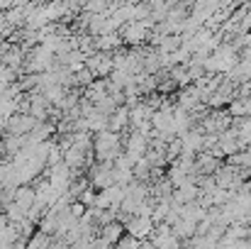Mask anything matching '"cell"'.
Listing matches in <instances>:
<instances>
[{"label": "cell", "instance_id": "cell-5", "mask_svg": "<svg viewBox=\"0 0 251 249\" xmlns=\"http://www.w3.org/2000/svg\"><path fill=\"white\" fill-rule=\"evenodd\" d=\"M98 230H100V237H102L107 245H117L120 237H122V232H127L125 225H122V220H117V218L110 220V222H105V225H100Z\"/></svg>", "mask_w": 251, "mask_h": 249}, {"label": "cell", "instance_id": "cell-4", "mask_svg": "<svg viewBox=\"0 0 251 249\" xmlns=\"http://www.w3.org/2000/svg\"><path fill=\"white\" fill-rule=\"evenodd\" d=\"M149 139L151 137H147L144 132H132L129 137H127V142H125V152L134 159V164H137V159H142L144 154H147V149H149Z\"/></svg>", "mask_w": 251, "mask_h": 249}, {"label": "cell", "instance_id": "cell-6", "mask_svg": "<svg viewBox=\"0 0 251 249\" xmlns=\"http://www.w3.org/2000/svg\"><path fill=\"white\" fill-rule=\"evenodd\" d=\"M122 42H125V39H122L120 34H115V32H102L100 37L93 39L95 49H100V52H112V49L122 47Z\"/></svg>", "mask_w": 251, "mask_h": 249}, {"label": "cell", "instance_id": "cell-7", "mask_svg": "<svg viewBox=\"0 0 251 249\" xmlns=\"http://www.w3.org/2000/svg\"><path fill=\"white\" fill-rule=\"evenodd\" d=\"M129 125V105H117V110L110 115V130L122 132Z\"/></svg>", "mask_w": 251, "mask_h": 249}, {"label": "cell", "instance_id": "cell-1", "mask_svg": "<svg viewBox=\"0 0 251 249\" xmlns=\"http://www.w3.org/2000/svg\"><path fill=\"white\" fill-rule=\"evenodd\" d=\"M93 152H95V162H115L122 154V137H120V132H112V130L95 132Z\"/></svg>", "mask_w": 251, "mask_h": 249}, {"label": "cell", "instance_id": "cell-8", "mask_svg": "<svg viewBox=\"0 0 251 249\" xmlns=\"http://www.w3.org/2000/svg\"><path fill=\"white\" fill-rule=\"evenodd\" d=\"M27 245H29V247H47V245H49V235L39 230V232H37V237L27 240Z\"/></svg>", "mask_w": 251, "mask_h": 249}, {"label": "cell", "instance_id": "cell-3", "mask_svg": "<svg viewBox=\"0 0 251 249\" xmlns=\"http://www.w3.org/2000/svg\"><path fill=\"white\" fill-rule=\"evenodd\" d=\"M149 34V20L142 22V20H129L125 25V32H122V39L125 44H142Z\"/></svg>", "mask_w": 251, "mask_h": 249}, {"label": "cell", "instance_id": "cell-2", "mask_svg": "<svg viewBox=\"0 0 251 249\" xmlns=\"http://www.w3.org/2000/svg\"><path fill=\"white\" fill-rule=\"evenodd\" d=\"M125 230L147 242V240L154 235L156 227H154V218H151V215H132L129 220H125Z\"/></svg>", "mask_w": 251, "mask_h": 249}]
</instances>
